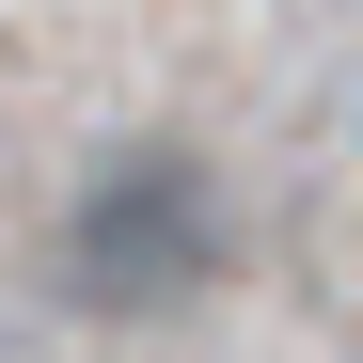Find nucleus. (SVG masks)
Returning a JSON list of instances; mask_svg holds the SVG:
<instances>
[{"label": "nucleus", "instance_id": "obj_1", "mask_svg": "<svg viewBox=\"0 0 363 363\" xmlns=\"http://www.w3.org/2000/svg\"><path fill=\"white\" fill-rule=\"evenodd\" d=\"M237 269V206L206 143H111L64 206V300L79 316H174V300H206Z\"/></svg>", "mask_w": 363, "mask_h": 363}]
</instances>
